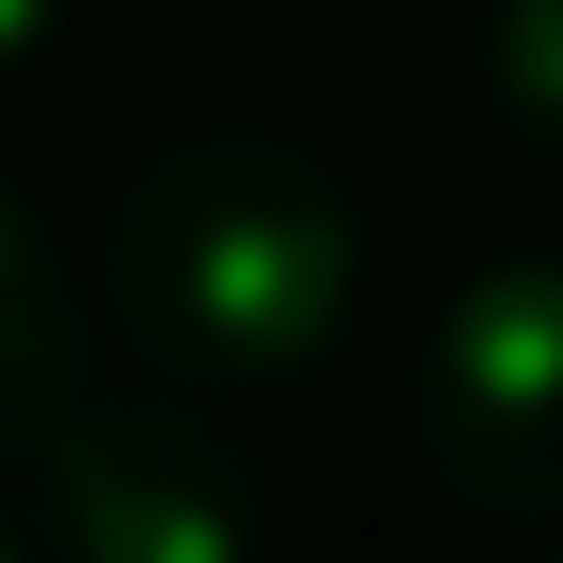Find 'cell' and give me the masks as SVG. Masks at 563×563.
<instances>
[{"instance_id": "8", "label": "cell", "mask_w": 563, "mask_h": 563, "mask_svg": "<svg viewBox=\"0 0 563 563\" xmlns=\"http://www.w3.org/2000/svg\"><path fill=\"white\" fill-rule=\"evenodd\" d=\"M538 563H563V538H551V551H538Z\"/></svg>"}, {"instance_id": "1", "label": "cell", "mask_w": 563, "mask_h": 563, "mask_svg": "<svg viewBox=\"0 0 563 563\" xmlns=\"http://www.w3.org/2000/svg\"><path fill=\"white\" fill-rule=\"evenodd\" d=\"M354 197L288 132H184L119 184L106 301L170 394H276L354 328Z\"/></svg>"}, {"instance_id": "4", "label": "cell", "mask_w": 563, "mask_h": 563, "mask_svg": "<svg viewBox=\"0 0 563 563\" xmlns=\"http://www.w3.org/2000/svg\"><path fill=\"white\" fill-rule=\"evenodd\" d=\"M66 394H79V301H66L53 236L26 223V197L0 184V459H26L66 420Z\"/></svg>"}, {"instance_id": "6", "label": "cell", "mask_w": 563, "mask_h": 563, "mask_svg": "<svg viewBox=\"0 0 563 563\" xmlns=\"http://www.w3.org/2000/svg\"><path fill=\"white\" fill-rule=\"evenodd\" d=\"M53 13H66V0H0V79H13V66L53 40Z\"/></svg>"}, {"instance_id": "3", "label": "cell", "mask_w": 563, "mask_h": 563, "mask_svg": "<svg viewBox=\"0 0 563 563\" xmlns=\"http://www.w3.org/2000/svg\"><path fill=\"white\" fill-rule=\"evenodd\" d=\"M420 459L459 511L563 538V250H511L432 314Z\"/></svg>"}, {"instance_id": "2", "label": "cell", "mask_w": 563, "mask_h": 563, "mask_svg": "<svg viewBox=\"0 0 563 563\" xmlns=\"http://www.w3.org/2000/svg\"><path fill=\"white\" fill-rule=\"evenodd\" d=\"M40 551L53 563H263V472L236 432L184 394H66V420L26 445Z\"/></svg>"}, {"instance_id": "5", "label": "cell", "mask_w": 563, "mask_h": 563, "mask_svg": "<svg viewBox=\"0 0 563 563\" xmlns=\"http://www.w3.org/2000/svg\"><path fill=\"white\" fill-rule=\"evenodd\" d=\"M485 106L563 170V0H485Z\"/></svg>"}, {"instance_id": "7", "label": "cell", "mask_w": 563, "mask_h": 563, "mask_svg": "<svg viewBox=\"0 0 563 563\" xmlns=\"http://www.w3.org/2000/svg\"><path fill=\"white\" fill-rule=\"evenodd\" d=\"M0 563H26V551H13V538H0Z\"/></svg>"}]
</instances>
